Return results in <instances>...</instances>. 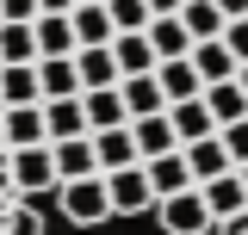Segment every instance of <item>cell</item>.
<instances>
[{
	"mask_svg": "<svg viewBox=\"0 0 248 235\" xmlns=\"http://www.w3.org/2000/svg\"><path fill=\"white\" fill-rule=\"evenodd\" d=\"M62 217L68 223H106L112 217V192H106V174H87V179H62Z\"/></svg>",
	"mask_w": 248,
	"mask_h": 235,
	"instance_id": "cell-1",
	"label": "cell"
},
{
	"mask_svg": "<svg viewBox=\"0 0 248 235\" xmlns=\"http://www.w3.org/2000/svg\"><path fill=\"white\" fill-rule=\"evenodd\" d=\"M0 235H44V217L13 186V148H0Z\"/></svg>",
	"mask_w": 248,
	"mask_h": 235,
	"instance_id": "cell-2",
	"label": "cell"
},
{
	"mask_svg": "<svg viewBox=\"0 0 248 235\" xmlns=\"http://www.w3.org/2000/svg\"><path fill=\"white\" fill-rule=\"evenodd\" d=\"M155 210H161V229L168 235H205L217 223L199 186H186V192H174V198H155Z\"/></svg>",
	"mask_w": 248,
	"mask_h": 235,
	"instance_id": "cell-3",
	"label": "cell"
},
{
	"mask_svg": "<svg viewBox=\"0 0 248 235\" xmlns=\"http://www.w3.org/2000/svg\"><path fill=\"white\" fill-rule=\"evenodd\" d=\"M106 192H112V217H137V210H155V186H149V167H118L106 174Z\"/></svg>",
	"mask_w": 248,
	"mask_h": 235,
	"instance_id": "cell-4",
	"label": "cell"
},
{
	"mask_svg": "<svg viewBox=\"0 0 248 235\" xmlns=\"http://www.w3.org/2000/svg\"><path fill=\"white\" fill-rule=\"evenodd\" d=\"M13 186L19 192H50V186H62L56 174V155H50V143H31V148H13Z\"/></svg>",
	"mask_w": 248,
	"mask_h": 235,
	"instance_id": "cell-5",
	"label": "cell"
},
{
	"mask_svg": "<svg viewBox=\"0 0 248 235\" xmlns=\"http://www.w3.org/2000/svg\"><path fill=\"white\" fill-rule=\"evenodd\" d=\"M93 155H99V174H118V167H137V130L130 124H112V130H93Z\"/></svg>",
	"mask_w": 248,
	"mask_h": 235,
	"instance_id": "cell-6",
	"label": "cell"
},
{
	"mask_svg": "<svg viewBox=\"0 0 248 235\" xmlns=\"http://www.w3.org/2000/svg\"><path fill=\"white\" fill-rule=\"evenodd\" d=\"M0 105H44L37 62H0Z\"/></svg>",
	"mask_w": 248,
	"mask_h": 235,
	"instance_id": "cell-7",
	"label": "cell"
},
{
	"mask_svg": "<svg viewBox=\"0 0 248 235\" xmlns=\"http://www.w3.org/2000/svg\"><path fill=\"white\" fill-rule=\"evenodd\" d=\"M180 148H186V167H192V179H199V186L236 167V161H230V148H223V130H211V136H199V143H180Z\"/></svg>",
	"mask_w": 248,
	"mask_h": 235,
	"instance_id": "cell-8",
	"label": "cell"
},
{
	"mask_svg": "<svg viewBox=\"0 0 248 235\" xmlns=\"http://www.w3.org/2000/svg\"><path fill=\"white\" fill-rule=\"evenodd\" d=\"M75 68H81V93L87 87H118V56H112V44H81L75 50Z\"/></svg>",
	"mask_w": 248,
	"mask_h": 235,
	"instance_id": "cell-9",
	"label": "cell"
},
{
	"mask_svg": "<svg viewBox=\"0 0 248 235\" xmlns=\"http://www.w3.org/2000/svg\"><path fill=\"white\" fill-rule=\"evenodd\" d=\"M155 81H161V93H168V105H180V99H199V93H205V74L192 68V56L155 62Z\"/></svg>",
	"mask_w": 248,
	"mask_h": 235,
	"instance_id": "cell-10",
	"label": "cell"
},
{
	"mask_svg": "<svg viewBox=\"0 0 248 235\" xmlns=\"http://www.w3.org/2000/svg\"><path fill=\"white\" fill-rule=\"evenodd\" d=\"M143 167H149L155 198H174V192H186V186H199L192 167H186V148H168V155H155V161H143Z\"/></svg>",
	"mask_w": 248,
	"mask_h": 235,
	"instance_id": "cell-11",
	"label": "cell"
},
{
	"mask_svg": "<svg viewBox=\"0 0 248 235\" xmlns=\"http://www.w3.org/2000/svg\"><path fill=\"white\" fill-rule=\"evenodd\" d=\"M31 25H37V56H75V50H81L68 13H37Z\"/></svg>",
	"mask_w": 248,
	"mask_h": 235,
	"instance_id": "cell-12",
	"label": "cell"
},
{
	"mask_svg": "<svg viewBox=\"0 0 248 235\" xmlns=\"http://www.w3.org/2000/svg\"><path fill=\"white\" fill-rule=\"evenodd\" d=\"M44 124H50V143H62V136H93L81 93L75 99H44Z\"/></svg>",
	"mask_w": 248,
	"mask_h": 235,
	"instance_id": "cell-13",
	"label": "cell"
},
{
	"mask_svg": "<svg viewBox=\"0 0 248 235\" xmlns=\"http://www.w3.org/2000/svg\"><path fill=\"white\" fill-rule=\"evenodd\" d=\"M0 112H6V148H31V143H50L44 105H0Z\"/></svg>",
	"mask_w": 248,
	"mask_h": 235,
	"instance_id": "cell-14",
	"label": "cell"
},
{
	"mask_svg": "<svg viewBox=\"0 0 248 235\" xmlns=\"http://www.w3.org/2000/svg\"><path fill=\"white\" fill-rule=\"evenodd\" d=\"M130 130H137V155H143V161H155V155H168V148H180V136H174V118H168V112L130 118Z\"/></svg>",
	"mask_w": 248,
	"mask_h": 235,
	"instance_id": "cell-15",
	"label": "cell"
},
{
	"mask_svg": "<svg viewBox=\"0 0 248 235\" xmlns=\"http://www.w3.org/2000/svg\"><path fill=\"white\" fill-rule=\"evenodd\" d=\"M149 44H155V62H174V56H192V31H186L180 13H168V19H149Z\"/></svg>",
	"mask_w": 248,
	"mask_h": 235,
	"instance_id": "cell-16",
	"label": "cell"
},
{
	"mask_svg": "<svg viewBox=\"0 0 248 235\" xmlns=\"http://www.w3.org/2000/svg\"><path fill=\"white\" fill-rule=\"evenodd\" d=\"M50 155H56V174H62V179H87V174H99L93 136H62V143H50Z\"/></svg>",
	"mask_w": 248,
	"mask_h": 235,
	"instance_id": "cell-17",
	"label": "cell"
},
{
	"mask_svg": "<svg viewBox=\"0 0 248 235\" xmlns=\"http://www.w3.org/2000/svg\"><path fill=\"white\" fill-rule=\"evenodd\" d=\"M93 130H112V124H130V105H124V87H87L81 93Z\"/></svg>",
	"mask_w": 248,
	"mask_h": 235,
	"instance_id": "cell-18",
	"label": "cell"
},
{
	"mask_svg": "<svg viewBox=\"0 0 248 235\" xmlns=\"http://www.w3.org/2000/svg\"><path fill=\"white\" fill-rule=\"evenodd\" d=\"M192 68L205 74V87H217V81H236V68H242V62L230 56V44H223V37H205V44H192Z\"/></svg>",
	"mask_w": 248,
	"mask_h": 235,
	"instance_id": "cell-19",
	"label": "cell"
},
{
	"mask_svg": "<svg viewBox=\"0 0 248 235\" xmlns=\"http://www.w3.org/2000/svg\"><path fill=\"white\" fill-rule=\"evenodd\" d=\"M199 192H205V205H211L217 223H223V217H236V210L248 205V186H242V174H236V167H230V174H217V179H205Z\"/></svg>",
	"mask_w": 248,
	"mask_h": 235,
	"instance_id": "cell-20",
	"label": "cell"
},
{
	"mask_svg": "<svg viewBox=\"0 0 248 235\" xmlns=\"http://www.w3.org/2000/svg\"><path fill=\"white\" fill-rule=\"evenodd\" d=\"M37 81H44V99H75L81 68H75V56H37Z\"/></svg>",
	"mask_w": 248,
	"mask_h": 235,
	"instance_id": "cell-21",
	"label": "cell"
},
{
	"mask_svg": "<svg viewBox=\"0 0 248 235\" xmlns=\"http://www.w3.org/2000/svg\"><path fill=\"white\" fill-rule=\"evenodd\" d=\"M68 19H75V37H81V44H112V37H118V25H112V6H106V0H81Z\"/></svg>",
	"mask_w": 248,
	"mask_h": 235,
	"instance_id": "cell-22",
	"label": "cell"
},
{
	"mask_svg": "<svg viewBox=\"0 0 248 235\" xmlns=\"http://www.w3.org/2000/svg\"><path fill=\"white\" fill-rule=\"evenodd\" d=\"M168 118H174V136H180V143H199V136H211V130H217L205 93H199V99H180V105H168Z\"/></svg>",
	"mask_w": 248,
	"mask_h": 235,
	"instance_id": "cell-23",
	"label": "cell"
},
{
	"mask_svg": "<svg viewBox=\"0 0 248 235\" xmlns=\"http://www.w3.org/2000/svg\"><path fill=\"white\" fill-rule=\"evenodd\" d=\"M112 56H118V74H149L155 68L149 31H118V37H112Z\"/></svg>",
	"mask_w": 248,
	"mask_h": 235,
	"instance_id": "cell-24",
	"label": "cell"
},
{
	"mask_svg": "<svg viewBox=\"0 0 248 235\" xmlns=\"http://www.w3.org/2000/svg\"><path fill=\"white\" fill-rule=\"evenodd\" d=\"M118 87H124V105H130V118L168 112V93H161V81H155V68H149V74H124Z\"/></svg>",
	"mask_w": 248,
	"mask_h": 235,
	"instance_id": "cell-25",
	"label": "cell"
},
{
	"mask_svg": "<svg viewBox=\"0 0 248 235\" xmlns=\"http://www.w3.org/2000/svg\"><path fill=\"white\" fill-rule=\"evenodd\" d=\"M0 62H37V25L31 19H0Z\"/></svg>",
	"mask_w": 248,
	"mask_h": 235,
	"instance_id": "cell-26",
	"label": "cell"
},
{
	"mask_svg": "<svg viewBox=\"0 0 248 235\" xmlns=\"http://www.w3.org/2000/svg\"><path fill=\"white\" fill-rule=\"evenodd\" d=\"M205 105H211L217 130H223V124L248 118V93H242V81H217V87H205Z\"/></svg>",
	"mask_w": 248,
	"mask_h": 235,
	"instance_id": "cell-27",
	"label": "cell"
},
{
	"mask_svg": "<svg viewBox=\"0 0 248 235\" xmlns=\"http://www.w3.org/2000/svg\"><path fill=\"white\" fill-rule=\"evenodd\" d=\"M180 19H186V31H192L199 44H205V37H223V25H230V19L217 13V0H186Z\"/></svg>",
	"mask_w": 248,
	"mask_h": 235,
	"instance_id": "cell-28",
	"label": "cell"
},
{
	"mask_svg": "<svg viewBox=\"0 0 248 235\" xmlns=\"http://www.w3.org/2000/svg\"><path fill=\"white\" fill-rule=\"evenodd\" d=\"M106 6H112V25L118 31H149V0H106Z\"/></svg>",
	"mask_w": 248,
	"mask_h": 235,
	"instance_id": "cell-29",
	"label": "cell"
},
{
	"mask_svg": "<svg viewBox=\"0 0 248 235\" xmlns=\"http://www.w3.org/2000/svg\"><path fill=\"white\" fill-rule=\"evenodd\" d=\"M223 148H230V161H236V167L248 161V118H236V124H223Z\"/></svg>",
	"mask_w": 248,
	"mask_h": 235,
	"instance_id": "cell-30",
	"label": "cell"
},
{
	"mask_svg": "<svg viewBox=\"0 0 248 235\" xmlns=\"http://www.w3.org/2000/svg\"><path fill=\"white\" fill-rule=\"evenodd\" d=\"M223 44H230L236 62H248V19H230V25H223Z\"/></svg>",
	"mask_w": 248,
	"mask_h": 235,
	"instance_id": "cell-31",
	"label": "cell"
},
{
	"mask_svg": "<svg viewBox=\"0 0 248 235\" xmlns=\"http://www.w3.org/2000/svg\"><path fill=\"white\" fill-rule=\"evenodd\" d=\"M0 19H37V0H0Z\"/></svg>",
	"mask_w": 248,
	"mask_h": 235,
	"instance_id": "cell-32",
	"label": "cell"
},
{
	"mask_svg": "<svg viewBox=\"0 0 248 235\" xmlns=\"http://www.w3.org/2000/svg\"><path fill=\"white\" fill-rule=\"evenodd\" d=\"M217 235H248V205L236 210V217H223V223H217Z\"/></svg>",
	"mask_w": 248,
	"mask_h": 235,
	"instance_id": "cell-33",
	"label": "cell"
},
{
	"mask_svg": "<svg viewBox=\"0 0 248 235\" xmlns=\"http://www.w3.org/2000/svg\"><path fill=\"white\" fill-rule=\"evenodd\" d=\"M217 13L223 19H248V0H217Z\"/></svg>",
	"mask_w": 248,
	"mask_h": 235,
	"instance_id": "cell-34",
	"label": "cell"
},
{
	"mask_svg": "<svg viewBox=\"0 0 248 235\" xmlns=\"http://www.w3.org/2000/svg\"><path fill=\"white\" fill-rule=\"evenodd\" d=\"M81 0H37V13H75Z\"/></svg>",
	"mask_w": 248,
	"mask_h": 235,
	"instance_id": "cell-35",
	"label": "cell"
},
{
	"mask_svg": "<svg viewBox=\"0 0 248 235\" xmlns=\"http://www.w3.org/2000/svg\"><path fill=\"white\" fill-rule=\"evenodd\" d=\"M180 6H186V0H149V13H155V19H168V13H180Z\"/></svg>",
	"mask_w": 248,
	"mask_h": 235,
	"instance_id": "cell-36",
	"label": "cell"
},
{
	"mask_svg": "<svg viewBox=\"0 0 248 235\" xmlns=\"http://www.w3.org/2000/svg\"><path fill=\"white\" fill-rule=\"evenodd\" d=\"M236 81H242V93H248V62H242V68H236Z\"/></svg>",
	"mask_w": 248,
	"mask_h": 235,
	"instance_id": "cell-37",
	"label": "cell"
},
{
	"mask_svg": "<svg viewBox=\"0 0 248 235\" xmlns=\"http://www.w3.org/2000/svg\"><path fill=\"white\" fill-rule=\"evenodd\" d=\"M0 148H6V112H0Z\"/></svg>",
	"mask_w": 248,
	"mask_h": 235,
	"instance_id": "cell-38",
	"label": "cell"
},
{
	"mask_svg": "<svg viewBox=\"0 0 248 235\" xmlns=\"http://www.w3.org/2000/svg\"><path fill=\"white\" fill-rule=\"evenodd\" d=\"M236 174H242V186H248V161H242V167H236Z\"/></svg>",
	"mask_w": 248,
	"mask_h": 235,
	"instance_id": "cell-39",
	"label": "cell"
}]
</instances>
